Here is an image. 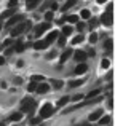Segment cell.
<instances>
[{"instance_id": "obj_1", "label": "cell", "mask_w": 115, "mask_h": 126, "mask_svg": "<svg viewBox=\"0 0 115 126\" xmlns=\"http://www.w3.org/2000/svg\"><path fill=\"white\" fill-rule=\"evenodd\" d=\"M31 27H32V22H31V21L21 22V24H18L16 27L11 29V37H18V35H21V34H24V32H27Z\"/></svg>"}, {"instance_id": "obj_2", "label": "cell", "mask_w": 115, "mask_h": 126, "mask_svg": "<svg viewBox=\"0 0 115 126\" xmlns=\"http://www.w3.org/2000/svg\"><path fill=\"white\" fill-rule=\"evenodd\" d=\"M32 107H35V101L32 97H24L21 101V112H29Z\"/></svg>"}, {"instance_id": "obj_3", "label": "cell", "mask_w": 115, "mask_h": 126, "mask_svg": "<svg viewBox=\"0 0 115 126\" xmlns=\"http://www.w3.org/2000/svg\"><path fill=\"white\" fill-rule=\"evenodd\" d=\"M54 112V107L51 104H45L43 107L40 109V118H50Z\"/></svg>"}, {"instance_id": "obj_4", "label": "cell", "mask_w": 115, "mask_h": 126, "mask_svg": "<svg viewBox=\"0 0 115 126\" xmlns=\"http://www.w3.org/2000/svg\"><path fill=\"white\" fill-rule=\"evenodd\" d=\"M101 22H102L104 26H107V27H110V26H112V22H114V13L106 11L102 16H101Z\"/></svg>"}, {"instance_id": "obj_5", "label": "cell", "mask_w": 115, "mask_h": 126, "mask_svg": "<svg viewBox=\"0 0 115 126\" xmlns=\"http://www.w3.org/2000/svg\"><path fill=\"white\" fill-rule=\"evenodd\" d=\"M50 26H51V24H50L48 21H47V22H42V24H38L37 27H35V37H40V35L43 34L45 31H48V29H50Z\"/></svg>"}, {"instance_id": "obj_6", "label": "cell", "mask_w": 115, "mask_h": 126, "mask_svg": "<svg viewBox=\"0 0 115 126\" xmlns=\"http://www.w3.org/2000/svg\"><path fill=\"white\" fill-rule=\"evenodd\" d=\"M22 19H24V16H22V15H13L11 18L8 19L6 26H10V27H11V26H16V24H19V22H21Z\"/></svg>"}, {"instance_id": "obj_7", "label": "cell", "mask_w": 115, "mask_h": 126, "mask_svg": "<svg viewBox=\"0 0 115 126\" xmlns=\"http://www.w3.org/2000/svg\"><path fill=\"white\" fill-rule=\"evenodd\" d=\"M86 51H83V49H78V51H75V54H74V59L75 61H78V62H83L85 59H86Z\"/></svg>"}, {"instance_id": "obj_8", "label": "cell", "mask_w": 115, "mask_h": 126, "mask_svg": "<svg viewBox=\"0 0 115 126\" xmlns=\"http://www.w3.org/2000/svg\"><path fill=\"white\" fill-rule=\"evenodd\" d=\"M58 37H59V32H58V31H51L50 34L47 35V38H45V42H47L48 45H50V43H53V42L56 40Z\"/></svg>"}, {"instance_id": "obj_9", "label": "cell", "mask_w": 115, "mask_h": 126, "mask_svg": "<svg viewBox=\"0 0 115 126\" xmlns=\"http://www.w3.org/2000/svg\"><path fill=\"white\" fill-rule=\"evenodd\" d=\"M35 91H37L38 94H45L47 91H50V85H47V83H40V85H37Z\"/></svg>"}, {"instance_id": "obj_10", "label": "cell", "mask_w": 115, "mask_h": 126, "mask_svg": "<svg viewBox=\"0 0 115 126\" xmlns=\"http://www.w3.org/2000/svg\"><path fill=\"white\" fill-rule=\"evenodd\" d=\"M88 70V65L86 64H78L77 67H75V75H82V74H85V72Z\"/></svg>"}, {"instance_id": "obj_11", "label": "cell", "mask_w": 115, "mask_h": 126, "mask_svg": "<svg viewBox=\"0 0 115 126\" xmlns=\"http://www.w3.org/2000/svg\"><path fill=\"white\" fill-rule=\"evenodd\" d=\"M47 46H48V43L45 42V40H38V42L34 43V48H35V49H45Z\"/></svg>"}, {"instance_id": "obj_12", "label": "cell", "mask_w": 115, "mask_h": 126, "mask_svg": "<svg viewBox=\"0 0 115 126\" xmlns=\"http://www.w3.org/2000/svg\"><path fill=\"white\" fill-rule=\"evenodd\" d=\"M101 115H102V109H99V110H96V112H93V113L90 115V118H88V120L90 121H96L98 118L101 117Z\"/></svg>"}, {"instance_id": "obj_13", "label": "cell", "mask_w": 115, "mask_h": 126, "mask_svg": "<svg viewBox=\"0 0 115 126\" xmlns=\"http://www.w3.org/2000/svg\"><path fill=\"white\" fill-rule=\"evenodd\" d=\"M70 56H72V49H66V51L61 54V64H62V62H66Z\"/></svg>"}, {"instance_id": "obj_14", "label": "cell", "mask_w": 115, "mask_h": 126, "mask_svg": "<svg viewBox=\"0 0 115 126\" xmlns=\"http://www.w3.org/2000/svg\"><path fill=\"white\" fill-rule=\"evenodd\" d=\"M15 15V10H5V11L2 13V15H0V19H5V18H11V16Z\"/></svg>"}, {"instance_id": "obj_15", "label": "cell", "mask_w": 115, "mask_h": 126, "mask_svg": "<svg viewBox=\"0 0 115 126\" xmlns=\"http://www.w3.org/2000/svg\"><path fill=\"white\" fill-rule=\"evenodd\" d=\"M24 48H26V46H24V43H22L21 40L16 42V45H15V51L16 53H22V51H24Z\"/></svg>"}, {"instance_id": "obj_16", "label": "cell", "mask_w": 115, "mask_h": 126, "mask_svg": "<svg viewBox=\"0 0 115 126\" xmlns=\"http://www.w3.org/2000/svg\"><path fill=\"white\" fill-rule=\"evenodd\" d=\"M22 118V112H15V113L10 117V121H19Z\"/></svg>"}, {"instance_id": "obj_17", "label": "cell", "mask_w": 115, "mask_h": 126, "mask_svg": "<svg viewBox=\"0 0 115 126\" xmlns=\"http://www.w3.org/2000/svg\"><path fill=\"white\" fill-rule=\"evenodd\" d=\"M75 2H77V0H67V2L62 5V11H67L70 6H74V5H75Z\"/></svg>"}, {"instance_id": "obj_18", "label": "cell", "mask_w": 115, "mask_h": 126, "mask_svg": "<svg viewBox=\"0 0 115 126\" xmlns=\"http://www.w3.org/2000/svg\"><path fill=\"white\" fill-rule=\"evenodd\" d=\"M69 101H70V97H69V96H64V97H61V99L58 101V107H62V105H66Z\"/></svg>"}, {"instance_id": "obj_19", "label": "cell", "mask_w": 115, "mask_h": 126, "mask_svg": "<svg viewBox=\"0 0 115 126\" xmlns=\"http://www.w3.org/2000/svg\"><path fill=\"white\" fill-rule=\"evenodd\" d=\"M83 85V80H72L69 81V88H77V86Z\"/></svg>"}, {"instance_id": "obj_20", "label": "cell", "mask_w": 115, "mask_h": 126, "mask_svg": "<svg viewBox=\"0 0 115 126\" xmlns=\"http://www.w3.org/2000/svg\"><path fill=\"white\" fill-rule=\"evenodd\" d=\"M98 120H99V123H101V125H107V123H110V117H109V115H104V117H99Z\"/></svg>"}, {"instance_id": "obj_21", "label": "cell", "mask_w": 115, "mask_h": 126, "mask_svg": "<svg viewBox=\"0 0 115 126\" xmlns=\"http://www.w3.org/2000/svg\"><path fill=\"white\" fill-rule=\"evenodd\" d=\"M38 2H40V0H27V8H29V10L35 8V6L38 5Z\"/></svg>"}, {"instance_id": "obj_22", "label": "cell", "mask_w": 115, "mask_h": 126, "mask_svg": "<svg viewBox=\"0 0 115 126\" xmlns=\"http://www.w3.org/2000/svg\"><path fill=\"white\" fill-rule=\"evenodd\" d=\"M66 21L72 22V24H74V22L77 24V22H78V16L77 15H70V16H67V18H66Z\"/></svg>"}, {"instance_id": "obj_23", "label": "cell", "mask_w": 115, "mask_h": 126, "mask_svg": "<svg viewBox=\"0 0 115 126\" xmlns=\"http://www.w3.org/2000/svg\"><path fill=\"white\" fill-rule=\"evenodd\" d=\"M51 85H53L54 89H61L62 88V81H59V80H51Z\"/></svg>"}, {"instance_id": "obj_24", "label": "cell", "mask_w": 115, "mask_h": 126, "mask_svg": "<svg viewBox=\"0 0 115 126\" xmlns=\"http://www.w3.org/2000/svg\"><path fill=\"white\" fill-rule=\"evenodd\" d=\"M83 40H85V37H83V35H77L75 38H72V45H75V43H82Z\"/></svg>"}, {"instance_id": "obj_25", "label": "cell", "mask_w": 115, "mask_h": 126, "mask_svg": "<svg viewBox=\"0 0 115 126\" xmlns=\"http://www.w3.org/2000/svg\"><path fill=\"white\" fill-rule=\"evenodd\" d=\"M62 34L64 35H70L72 34V27L70 26H64V27H62Z\"/></svg>"}, {"instance_id": "obj_26", "label": "cell", "mask_w": 115, "mask_h": 126, "mask_svg": "<svg viewBox=\"0 0 115 126\" xmlns=\"http://www.w3.org/2000/svg\"><path fill=\"white\" fill-rule=\"evenodd\" d=\"M101 93V89H93L91 93H88V96H86V99H91V97H94V96H98Z\"/></svg>"}, {"instance_id": "obj_27", "label": "cell", "mask_w": 115, "mask_h": 126, "mask_svg": "<svg viewBox=\"0 0 115 126\" xmlns=\"http://www.w3.org/2000/svg\"><path fill=\"white\" fill-rule=\"evenodd\" d=\"M104 46H106V49H112V46H114L112 40H110V38H107V40L104 42Z\"/></svg>"}, {"instance_id": "obj_28", "label": "cell", "mask_w": 115, "mask_h": 126, "mask_svg": "<svg viewBox=\"0 0 115 126\" xmlns=\"http://www.w3.org/2000/svg\"><path fill=\"white\" fill-rule=\"evenodd\" d=\"M90 16H91L90 10H82V18H83V19H88Z\"/></svg>"}, {"instance_id": "obj_29", "label": "cell", "mask_w": 115, "mask_h": 126, "mask_svg": "<svg viewBox=\"0 0 115 126\" xmlns=\"http://www.w3.org/2000/svg\"><path fill=\"white\" fill-rule=\"evenodd\" d=\"M35 88H37V81H31L27 86V91H35Z\"/></svg>"}, {"instance_id": "obj_30", "label": "cell", "mask_w": 115, "mask_h": 126, "mask_svg": "<svg viewBox=\"0 0 115 126\" xmlns=\"http://www.w3.org/2000/svg\"><path fill=\"white\" fill-rule=\"evenodd\" d=\"M109 65H110L109 59H102V62H101V67H102V69H109Z\"/></svg>"}, {"instance_id": "obj_31", "label": "cell", "mask_w": 115, "mask_h": 126, "mask_svg": "<svg viewBox=\"0 0 115 126\" xmlns=\"http://www.w3.org/2000/svg\"><path fill=\"white\" fill-rule=\"evenodd\" d=\"M43 80V75H34L32 77V81H42Z\"/></svg>"}, {"instance_id": "obj_32", "label": "cell", "mask_w": 115, "mask_h": 126, "mask_svg": "<svg viewBox=\"0 0 115 126\" xmlns=\"http://www.w3.org/2000/svg\"><path fill=\"white\" fill-rule=\"evenodd\" d=\"M53 16H54L53 11H48L47 15H45V19H47V21H51V19H53Z\"/></svg>"}, {"instance_id": "obj_33", "label": "cell", "mask_w": 115, "mask_h": 126, "mask_svg": "<svg viewBox=\"0 0 115 126\" xmlns=\"http://www.w3.org/2000/svg\"><path fill=\"white\" fill-rule=\"evenodd\" d=\"M90 42H91V43H96V42H98V35H96V34H91V35H90Z\"/></svg>"}, {"instance_id": "obj_34", "label": "cell", "mask_w": 115, "mask_h": 126, "mask_svg": "<svg viewBox=\"0 0 115 126\" xmlns=\"http://www.w3.org/2000/svg\"><path fill=\"white\" fill-rule=\"evenodd\" d=\"M42 121V118H32L31 120V125H38Z\"/></svg>"}, {"instance_id": "obj_35", "label": "cell", "mask_w": 115, "mask_h": 126, "mask_svg": "<svg viewBox=\"0 0 115 126\" xmlns=\"http://www.w3.org/2000/svg\"><path fill=\"white\" fill-rule=\"evenodd\" d=\"M58 45H59V46H64V45H66V38H64V37H61V38L58 40Z\"/></svg>"}, {"instance_id": "obj_36", "label": "cell", "mask_w": 115, "mask_h": 126, "mask_svg": "<svg viewBox=\"0 0 115 126\" xmlns=\"http://www.w3.org/2000/svg\"><path fill=\"white\" fill-rule=\"evenodd\" d=\"M16 3H18V0H10L8 6H10V8H13V6H16Z\"/></svg>"}, {"instance_id": "obj_37", "label": "cell", "mask_w": 115, "mask_h": 126, "mask_svg": "<svg viewBox=\"0 0 115 126\" xmlns=\"http://www.w3.org/2000/svg\"><path fill=\"white\" fill-rule=\"evenodd\" d=\"M82 97H83V96H82V94H75L74 97H72V101H74V102H75V101H80Z\"/></svg>"}, {"instance_id": "obj_38", "label": "cell", "mask_w": 115, "mask_h": 126, "mask_svg": "<svg viewBox=\"0 0 115 126\" xmlns=\"http://www.w3.org/2000/svg\"><path fill=\"white\" fill-rule=\"evenodd\" d=\"M13 81H15V85H21V83H22V78L16 77V78H15V80H13Z\"/></svg>"}, {"instance_id": "obj_39", "label": "cell", "mask_w": 115, "mask_h": 126, "mask_svg": "<svg viewBox=\"0 0 115 126\" xmlns=\"http://www.w3.org/2000/svg\"><path fill=\"white\" fill-rule=\"evenodd\" d=\"M112 10H114V3H109V5H107V10H106V11L112 13Z\"/></svg>"}, {"instance_id": "obj_40", "label": "cell", "mask_w": 115, "mask_h": 126, "mask_svg": "<svg viewBox=\"0 0 115 126\" xmlns=\"http://www.w3.org/2000/svg\"><path fill=\"white\" fill-rule=\"evenodd\" d=\"M83 27H85L83 22H78V24H77V29H78V31H83Z\"/></svg>"}, {"instance_id": "obj_41", "label": "cell", "mask_w": 115, "mask_h": 126, "mask_svg": "<svg viewBox=\"0 0 115 126\" xmlns=\"http://www.w3.org/2000/svg\"><path fill=\"white\" fill-rule=\"evenodd\" d=\"M58 8V3L56 2H51V11H53V10H56Z\"/></svg>"}, {"instance_id": "obj_42", "label": "cell", "mask_w": 115, "mask_h": 126, "mask_svg": "<svg viewBox=\"0 0 115 126\" xmlns=\"http://www.w3.org/2000/svg\"><path fill=\"white\" fill-rule=\"evenodd\" d=\"M54 56H56V53H50V54H47V59H53Z\"/></svg>"}, {"instance_id": "obj_43", "label": "cell", "mask_w": 115, "mask_h": 126, "mask_svg": "<svg viewBox=\"0 0 115 126\" xmlns=\"http://www.w3.org/2000/svg\"><path fill=\"white\" fill-rule=\"evenodd\" d=\"M86 54H90V56H94V54H96V51H94V49H88V53H86Z\"/></svg>"}, {"instance_id": "obj_44", "label": "cell", "mask_w": 115, "mask_h": 126, "mask_svg": "<svg viewBox=\"0 0 115 126\" xmlns=\"http://www.w3.org/2000/svg\"><path fill=\"white\" fill-rule=\"evenodd\" d=\"M13 51H15V48H8V49H6V51H5V54H11Z\"/></svg>"}, {"instance_id": "obj_45", "label": "cell", "mask_w": 115, "mask_h": 126, "mask_svg": "<svg viewBox=\"0 0 115 126\" xmlns=\"http://www.w3.org/2000/svg\"><path fill=\"white\" fill-rule=\"evenodd\" d=\"M16 65H18V67H22V65H24V61H18V62H16Z\"/></svg>"}, {"instance_id": "obj_46", "label": "cell", "mask_w": 115, "mask_h": 126, "mask_svg": "<svg viewBox=\"0 0 115 126\" xmlns=\"http://www.w3.org/2000/svg\"><path fill=\"white\" fill-rule=\"evenodd\" d=\"M112 77H114V72H109V74H107V77H106V78H107V80H110V78H112Z\"/></svg>"}, {"instance_id": "obj_47", "label": "cell", "mask_w": 115, "mask_h": 126, "mask_svg": "<svg viewBox=\"0 0 115 126\" xmlns=\"http://www.w3.org/2000/svg\"><path fill=\"white\" fill-rule=\"evenodd\" d=\"M96 22H98V21H94V19H93V21H91V26H90V29H94V26H96Z\"/></svg>"}, {"instance_id": "obj_48", "label": "cell", "mask_w": 115, "mask_h": 126, "mask_svg": "<svg viewBox=\"0 0 115 126\" xmlns=\"http://www.w3.org/2000/svg\"><path fill=\"white\" fill-rule=\"evenodd\" d=\"M5 64V58H3V56H0V65H3Z\"/></svg>"}, {"instance_id": "obj_49", "label": "cell", "mask_w": 115, "mask_h": 126, "mask_svg": "<svg viewBox=\"0 0 115 126\" xmlns=\"http://www.w3.org/2000/svg\"><path fill=\"white\" fill-rule=\"evenodd\" d=\"M96 2H98V3H99V5H101V3H106L107 0H96Z\"/></svg>"}, {"instance_id": "obj_50", "label": "cell", "mask_w": 115, "mask_h": 126, "mask_svg": "<svg viewBox=\"0 0 115 126\" xmlns=\"http://www.w3.org/2000/svg\"><path fill=\"white\" fill-rule=\"evenodd\" d=\"M0 32H2V26H0Z\"/></svg>"}]
</instances>
